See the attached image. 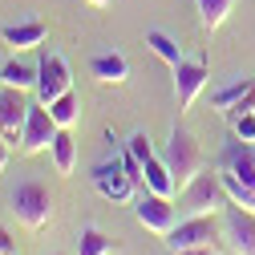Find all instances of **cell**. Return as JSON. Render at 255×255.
Wrapping results in <instances>:
<instances>
[{
    "instance_id": "9c48e42d",
    "label": "cell",
    "mask_w": 255,
    "mask_h": 255,
    "mask_svg": "<svg viewBox=\"0 0 255 255\" xmlns=\"http://www.w3.org/2000/svg\"><path fill=\"white\" fill-rule=\"evenodd\" d=\"M223 219V239L235 255H255V211H243L235 203H227L219 211Z\"/></svg>"
},
{
    "instance_id": "3957f363",
    "label": "cell",
    "mask_w": 255,
    "mask_h": 255,
    "mask_svg": "<svg viewBox=\"0 0 255 255\" xmlns=\"http://www.w3.org/2000/svg\"><path fill=\"white\" fill-rule=\"evenodd\" d=\"M8 203H12L16 223L28 227V231H41L45 223L53 219V190H49L45 182H20V186L12 190Z\"/></svg>"
},
{
    "instance_id": "ba28073f",
    "label": "cell",
    "mask_w": 255,
    "mask_h": 255,
    "mask_svg": "<svg viewBox=\"0 0 255 255\" xmlns=\"http://www.w3.org/2000/svg\"><path fill=\"white\" fill-rule=\"evenodd\" d=\"M174 215H178L174 199L154 195V190H142V199L134 203V219L142 223L150 235H158V239H166V235L174 231Z\"/></svg>"
},
{
    "instance_id": "d4e9b609",
    "label": "cell",
    "mask_w": 255,
    "mask_h": 255,
    "mask_svg": "<svg viewBox=\"0 0 255 255\" xmlns=\"http://www.w3.org/2000/svg\"><path fill=\"white\" fill-rule=\"evenodd\" d=\"M170 255H219V243H203V247H186V251H170Z\"/></svg>"
},
{
    "instance_id": "7402d4cb",
    "label": "cell",
    "mask_w": 255,
    "mask_h": 255,
    "mask_svg": "<svg viewBox=\"0 0 255 255\" xmlns=\"http://www.w3.org/2000/svg\"><path fill=\"white\" fill-rule=\"evenodd\" d=\"M49 114H53V122H57V126H73V122H77V114H81L77 93H73V89H69V93H61V98L49 106Z\"/></svg>"
},
{
    "instance_id": "5bb4252c",
    "label": "cell",
    "mask_w": 255,
    "mask_h": 255,
    "mask_svg": "<svg viewBox=\"0 0 255 255\" xmlns=\"http://www.w3.org/2000/svg\"><path fill=\"white\" fill-rule=\"evenodd\" d=\"M4 33V41L12 45V53H24V49H41L45 45V33L49 28L41 20H20V24H8V28H0Z\"/></svg>"
},
{
    "instance_id": "4316f807",
    "label": "cell",
    "mask_w": 255,
    "mask_h": 255,
    "mask_svg": "<svg viewBox=\"0 0 255 255\" xmlns=\"http://www.w3.org/2000/svg\"><path fill=\"white\" fill-rule=\"evenodd\" d=\"M8 61H12V45L4 41V33H0V69H4V65H8Z\"/></svg>"
},
{
    "instance_id": "6da1fadb",
    "label": "cell",
    "mask_w": 255,
    "mask_h": 255,
    "mask_svg": "<svg viewBox=\"0 0 255 255\" xmlns=\"http://www.w3.org/2000/svg\"><path fill=\"white\" fill-rule=\"evenodd\" d=\"M227 186H223V174L219 166H203L195 178H190L182 190H178V215L190 219V215H219L223 207H227Z\"/></svg>"
},
{
    "instance_id": "7a4b0ae2",
    "label": "cell",
    "mask_w": 255,
    "mask_h": 255,
    "mask_svg": "<svg viewBox=\"0 0 255 255\" xmlns=\"http://www.w3.org/2000/svg\"><path fill=\"white\" fill-rule=\"evenodd\" d=\"M162 162L170 166V174H174V186L182 190L190 178H195L207 162H203V146H199V138L186 130V126H174L170 130V138H166V150H162Z\"/></svg>"
},
{
    "instance_id": "484cf974",
    "label": "cell",
    "mask_w": 255,
    "mask_h": 255,
    "mask_svg": "<svg viewBox=\"0 0 255 255\" xmlns=\"http://www.w3.org/2000/svg\"><path fill=\"white\" fill-rule=\"evenodd\" d=\"M0 251H4V255H16V239H12L4 227H0Z\"/></svg>"
},
{
    "instance_id": "8992f818",
    "label": "cell",
    "mask_w": 255,
    "mask_h": 255,
    "mask_svg": "<svg viewBox=\"0 0 255 255\" xmlns=\"http://www.w3.org/2000/svg\"><path fill=\"white\" fill-rule=\"evenodd\" d=\"M219 239H223V219L219 215H190V219L174 223V231L166 235V247L186 251V247H203V243H219Z\"/></svg>"
},
{
    "instance_id": "9a60e30c",
    "label": "cell",
    "mask_w": 255,
    "mask_h": 255,
    "mask_svg": "<svg viewBox=\"0 0 255 255\" xmlns=\"http://www.w3.org/2000/svg\"><path fill=\"white\" fill-rule=\"evenodd\" d=\"M142 170H146V190H154V195H166V199L178 195L174 174H170V166L162 162V154H150L146 162H142Z\"/></svg>"
},
{
    "instance_id": "30bf717a",
    "label": "cell",
    "mask_w": 255,
    "mask_h": 255,
    "mask_svg": "<svg viewBox=\"0 0 255 255\" xmlns=\"http://www.w3.org/2000/svg\"><path fill=\"white\" fill-rule=\"evenodd\" d=\"M57 130H61V126L53 122L49 106L33 102V110H28V122H24V134H20V146H16V150H20V154H41V150L53 146Z\"/></svg>"
},
{
    "instance_id": "cb8c5ba5",
    "label": "cell",
    "mask_w": 255,
    "mask_h": 255,
    "mask_svg": "<svg viewBox=\"0 0 255 255\" xmlns=\"http://www.w3.org/2000/svg\"><path fill=\"white\" fill-rule=\"evenodd\" d=\"M126 146H130V150H134V154H138V158H142V162H146V158H150V154H154V146H150V138H146V134H142V130H138V134H134V138H130V142H126Z\"/></svg>"
},
{
    "instance_id": "2e32d148",
    "label": "cell",
    "mask_w": 255,
    "mask_h": 255,
    "mask_svg": "<svg viewBox=\"0 0 255 255\" xmlns=\"http://www.w3.org/2000/svg\"><path fill=\"white\" fill-rule=\"evenodd\" d=\"M89 69H93V77H98L102 85H122L126 77H130V65H126L122 53H98L89 61Z\"/></svg>"
},
{
    "instance_id": "f1b7e54d",
    "label": "cell",
    "mask_w": 255,
    "mask_h": 255,
    "mask_svg": "<svg viewBox=\"0 0 255 255\" xmlns=\"http://www.w3.org/2000/svg\"><path fill=\"white\" fill-rule=\"evenodd\" d=\"M85 4H93V8H106V4H114V0H85Z\"/></svg>"
},
{
    "instance_id": "7c38bea8",
    "label": "cell",
    "mask_w": 255,
    "mask_h": 255,
    "mask_svg": "<svg viewBox=\"0 0 255 255\" xmlns=\"http://www.w3.org/2000/svg\"><path fill=\"white\" fill-rule=\"evenodd\" d=\"M93 186L102 190L106 199H130V190H134V178L122 170V162H102V166H93Z\"/></svg>"
},
{
    "instance_id": "d6986e66",
    "label": "cell",
    "mask_w": 255,
    "mask_h": 255,
    "mask_svg": "<svg viewBox=\"0 0 255 255\" xmlns=\"http://www.w3.org/2000/svg\"><path fill=\"white\" fill-rule=\"evenodd\" d=\"M114 251H118V239H110L102 227H81L77 255H114Z\"/></svg>"
},
{
    "instance_id": "277c9868",
    "label": "cell",
    "mask_w": 255,
    "mask_h": 255,
    "mask_svg": "<svg viewBox=\"0 0 255 255\" xmlns=\"http://www.w3.org/2000/svg\"><path fill=\"white\" fill-rule=\"evenodd\" d=\"M33 93L28 89H16V85H0V138L8 146H20V134H24V122H28V110H33Z\"/></svg>"
},
{
    "instance_id": "8fae6325",
    "label": "cell",
    "mask_w": 255,
    "mask_h": 255,
    "mask_svg": "<svg viewBox=\"0 0 255 255\" xmlns=\"http://www.w3.org/2000/svg\"><path fill=\"white\" fill-rule=\"evenodd\" d=\"M219 170H227V174H235L239 182H251V186H255V142L231 138L227 146H223V154H219Z\"/></svg>"
},
{
    "instance_id": "603a6c76",
    "label": "cell",
    "mask_w": 255,
    "mask_h": 255,
    "mask_svg": "<svg viewBox=\"0 0 255 255\" xmlns=\"http://www.w3.org/2000/svg\"><path fill=\"white\" fill-rule=\"evenodd\" d=\"M227 122L239 142H255V114H227Z\"/></svg>"
},
{
    "instance_id": "83f0119b",
    "label": "cell",
    "mask_w": 255,
    "mask_h": 255,
    "mask_svg": "<svg viewBox=\"0 0 255 255\" xmlns=\"http://www.w3.org/2000/svg\"><path fill=\"white\" fill-rule=\"evenodd\" d=\"M8 154H12V146L0 138V174H4V166H8Z\"/></svg>"
},
{
    "instance_id": "52a82bcc",
    "label": "cell",
    "mask_w": 255,
    "mask_h": 255,
    "mask_svg": "<svg viewBox=\"0 0 255 255\" xmlns=\"http://www.w3.org/2000/svg\"><path fill=\"white\" fill-rule=\"evenodd\" d=\"M170 73H174V102H178V114H186L190 106L203 98V89H207V81H211V65H207V57H195V61L182 57Z\"/></svg>"
},
{
    "instance_id": "ffe728a7",
    "label": "cell",
    "mask_w": 255,
    "mask_h": 255,
    "mask_svg": "<svg viewBox=\"0 0 255 255\" xmlns=\"http://www.w3.org/2000/svg\"><path fill=\"white\" fill-rule=\"evenodd\" d=\"M195 4H199V24H203V33H215V28L231 16L235 0H195Z\"/></svg>"
},
{
    "instance_id": "e0dca14e",
    "label": "cell",
    "mask_w": 255,
    "mask_h": 255,
    "mask_svg": "<svg viewBox=\"0 0 255 255\" xmlns=\"http://www.w3.org/2000/svg\"><path fill=\"white\" fill-rule=\"evenodd\" d=\"M251 85H255V77H239V81L223 85V89H211V110L227 118V114H231V110L247 98V93H251Z\"/></svg>"
},
{
    "instance_id": "44dd1931",
    "label": "cell",
    "mask_w": 255,
    "mask_h": 255,
    "mask_svg": "<svg viewBox=\"0 0 255 255\" xmlns=\"http://www.w3.org/2000/svg\"><path fill=\"white\" fill-rule=\"evenodd\" d=\"M146 45H150V49H154L158 57H162L170 69H174L178 61H182V49H178V41H174V37H166L162 28H150V33H146Z\"/></svg>"
},
{
    "instance_id": "4fadbf2b",
    "label": "cell",
    "mask_w": 255,
    "mask_h": 255,
    "mask_svg": "<svg viewBox=\"0 0 255 255\" xmlns=\"http://www.w3.org/2000/svg\"><path fill=\"white\" fill-rule=\"evenodd\" d=\"M49 154H53L57 174H65V178H69V174L77 170V138H73V126H61V130H57V138H53Z\"/></svg>"
},
{
    "instance_id": "5b68a950",
    "label": "cell",
    "mask_w": 255,
    "mask_h": 255,
    "mask_svg": "<svg viewBox=\"0 0 255 255\" xmlns=\"http://www.w3.org/2000/svg\"><path fill=\"white\" fill-rule=\"evenodd\" d=\"M69 89H73L69 61L61 57V53H41L37 57V89H33V98L41 106H53L61 93H69Z\"/></svg>"
},
{
    "instance_id": "ac0fdd59",
    "label": "cell",
    "mask_w": 255,
    "mask_h": 255,
    "mask_svg": "<svg viewBox=\"0 0 255 255\" xmlns=\"http://www.w3.org/2000/svg\"><path fill=\"white\" fill-rule=\"evenodd\" d=\"M0 85H16V89H37V61H20L12 57L4 69H0Z\"/></svg>"
}]
</instances>
